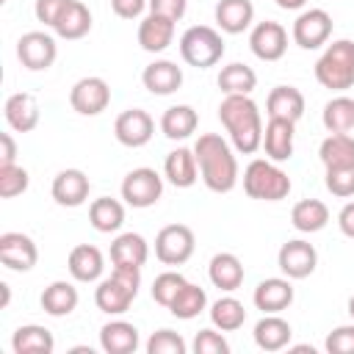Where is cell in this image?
I'll return each mask as SVG.
<instances>
[{
	"mask_svg": "<svg viewBox=\"0 0 354 354\" xmlns=\"http://www.w3.org/2000/svg\"><path fill=\"white\" fill-rule=\"evenodd\" d=\"M194 354H230V343L224 340L221 329H199L194 337Z\"/></svg>",
	"mask_w": 354,
	"mask_h": 354,
	"instance_id": "f6af8a7d",
	"label": "cell"
},
{
	"mask_svg": "<svg viewBox=\"0 0 354 354\" xmlns=\"http://www.w3.org/2000/svg\"><path fill=\"white\" fill-rule=\"evenodd\" d=\"M66 268L75 282H100V277L105 271V257L97 246L77 243L66 257Z\"/></svg>",
	"mask_w": 354,
	"mask_h": 354,
	"instance_id": "44dd1931",
	"label": "cell"
},
{
	"mask_svg": "<svg viewBox=\"0 0 354 354\" xmlns=\"http://www.w3.org/2000/svg\"><path fill=\"white\" fill-rule=\"evenodd\" d=\"M196 127H199V113L191 105H171L160 116V133L171 141H183L194 136Z\"/></svg>",
	"mask_w": 354,
	"mask_h": 354,
	"instance_id": "4dcf8cb0",
	"label": "cell"
},
{
	"mask_svg": "<svg viewBox=\"0 0 354 354\" xmlns=\"http://www.w3.org/2000/svg\"><path fill=\"white\" fill-rule=\"evenodd\" d=\"M141 337H138V329L136 324L130 321H108L102 329H100V346L105 354H133L138 348Z\"/></svg>",
	"mask_w": 354,
	"mask_h": 354,
	"instance_id": "484cf974",
	"label": "cell"
},
{
	"mask_svg": "<svg viewBox=\"0 0 354 354\" xmlns=\"http://www.w3.org/2000/svg\"><path fill=\"white\" fill-rule=\"evenodd\" d=\"M252 301L263 313H282L293 304V285L288 277H268V279L257 282Z\"/></svg>",
	"mask_w": 354,
	"mask_h": 354,
	"instance_id": "ac0fdd59",
	"label": "cell"
},
{
	"mask_svg": "<svg viewBox=\"0 0 354 354\" xmlns=\"http://www.w3.org/2000/svg\"><path fill=\"white\" fill-rule=\"evenodd\" d=\"M315 80L329 91H346L354 86V41H332L315 61Z\"/></svg>",
	"mask_w": 354,
	"mask_h": 354,
	"instance_id": "277c9868",
	"label": "cell"
},
{
	"mask_svg": "<svg viewBox=\"0 0 354 354\" xmlns=\"http://www.w3.org/2000/svg\"><path fill=\"white\" fill-rule=\"evenodd\" d=\"M196 249V238L194 230L185 224H166L158 235H155V257L163 266H183L191 260Z\"/></svg>",
	"mask_w": 354,
	"mask_h": 354,
	"instance_id": "52a82bcc",
	"label": "cell"
},
{
	"mask_svg": "<svg viewBox=\"0 0 354 354\" xmlns=\"http://www.w3.org/2000/svg\"><path fill=\"white\" fill-rule=\"evenodd\" d=\"M0 166H8V163H17V144L11 138V133H3L0 136Z\"/></svg>",
	"mask_w": 354,
	"mask_h": 354,
	"instance_id": "816d5d0a",
	"label": "cell"
},
{
	"mask_svg": "<svg viewBox=\"0 0 354 354\" xmlns=\"http://www.w3.org/2000/svg\"><path fill=\"white\" fill-rule=\"evenodd\" d=\"M147 6L149 0H111V11L122 19H138Z\"/></svg>",
	"mask_w": 354,
	"mask_h": 354,
	"instance_id": "681fc988",
	"label": "cell"
},
{
	"mask_svg": "<svg viewBox=\"0 0 354 354\" xmlns=\"http://www.w3.org/2000/svg\"><path fill=\"white\" fill-rule=\"evenodd\" d=\"M318 158L324 169L354 166V138L348 133H329L318 147Z\"/></svg>",
	"mask_w": 354,
	"mask_h": 354,
	"instance_id": "836d02e7",
	"label": "cell"
},
{
	"mask_svg": "<svg viewBox=\"0 0 354 354\" xmlns=\"http://www.w3.org/2000/svg\"><path fill=\"white\" fill-rule=\"evenodd\" d=\"M88 191H91V183H88L86 171H80V169L58 171L50 185V194L61 207H80L88 199Z\"/></svg>",
	"mask_w": 354,
	"mask_h": 354,
	"instance_id": "2e32d148",
	"label": "cell"
},
{
	"mask_svg": "<svg viewBox=\"0 0 354 354\" xmlns=\"http://www.w3.org/2000/svg\"><path fill=\"white\" fill-rule=\"evenodd\" d=\"M185 282H188V279H185L180 271H163V274H158L155 282H152V299H155L160 307H169L171 299L183 290Z\"/></svg>",
	"mask_w": 354,
	"mask_h": 354,
	"instance_id": "60d3db41",
	"label": "cell"
},
{
	"mask_svg": "<svg viewBox=\"0 0 354 354\" xmlns=\"http://www.w3.org/2000/svg\"><path fill=\"white\" fill-rule=\"evenodd\" d=\"M163 174L174 188H191L199 180V166H196L194 149H188V147L171 149L163 160Z\"/></svg>",
	"mask_w": 354,
	"mask_h": 354,
	"instance_id": "603a6c76",
	"label": "cell"
},
{
	"mask_svg": "<svg viewBox=\"0 0 354 354\" xmlns=\"http://www.w3.org/2000/svg\"><path fill=\"white\" fill-rule=\"evenodd\" d=\"M216 83L224 94H252L254 86H257V75H254L252 66H246L241 61H232V64L221 66Z\"/></svg>",
	"mask_w": 354,
	"mask_h": 354,
	"instance_id": "8d00e7d4",
	"label": "cell"
},
{
	"mask_svg": "<svg viewBox=\"0 0 354 354\" xmlns=\"http://www.w3.org/2000/svg\"><path fill=\"white\" fill-rule=\"evenodd\" d=\"M293 329L285 318H279V313H266L257 324H254V343L263 351H282L285 346H290Z\"/></svg>",
	"mask_w": 354,
	"mask_h": 354,
	"instance_id": "cb8c5ba5",
	"label": "cell"
},
{
	"mask_svg": "<svg viewBox=\"0 0 354 354\" xmlns=\"http://www.w3.org/2000/svg\"><path fill=\"white\" fill-rule=\"evenodd\" d=\"M39 301H41V310H44L47 315L64 318V315H72V313H75L80 296H77V288H75L72 282L55 279V282H50V285L41 290V299H39Z\"/></svg>",
	"mask_w": 354,
	"mask_h": 354,
	"instance_id": "f546056e",
	"label": "cell"
},
{
	"mask_svg": "<svg viewBox=\"0 0 354 354\" xmlns=\"http://www.w3.org/2000/svg\"><path fill=\"white\" fill-rule=\"evenodd\" d=\"M279 8H285V11H299V8H304V3L307 0H274Z\"/></svg>",
	"mask_w": 354,
	"mask_h": 354,
	"instance_id": "f5cc1de1",
	"label": "cell"
},
{
	"mask_svg": "<svg viewBox=\"0 0 354 354\" xmlns=\"http://www.w3.org/2000/svg\"><path fill=\"white\" fill-rule=\"evenodd\" d=\"M277 266L279 271L288 277V279H304L315 271L318 266V252L313 243L301 241V238H293V241H285L279 246V254H277Z\"/></svg>",
	"mask_w": 354,
	"mask_h": 354,
	"instance_id": "7c38bea8",
	"label": "cell"
},
{
	"mask_svg": "<svg viewBox=\"0 0 354 354\" xmlns=\"http://www.w3.org/2000/svg\"><path fill=\"white\" fill-rule=\"evenodd\" d=\"M185 351H188V343L183 340V335L171 329H158L147 340V354H185Z\"/></svg>",
	"mask_w": 354,
	"mask_h": 354,
	"instance_id": "7bdbcfd3",
	"label": "cell"
},
{
	"mask_svg": "<svg viewBox=\"0 0 354 354\" xmlns=\"http://www.w3.org/2000/svg\"><path fill=\"white\" fill-rule=\"evenodd\" d=\"M324 185H326V191H329L332 196H337V199H351V196H354V166L326 169Z\"/></svg>",
	"mask_w": 354,
	"mask_h": 354,
	"instance_id": "ee69618b",
	"label": "cell"
},
{
	"mask_svg": "<svg viewBox=\"0 0 354 354\" xmlns=\"http://www.w3.org/2000/svg\"><path fill=\"white\" fill-rule=\"evenodd\" d=\"M324 346H326L329 354H354V324L335 326L326 335V343Z\"/></svg>",
	"mask_w": 354,
	"mask_h": 354,
	"instance_id": "bcb514c9",
	"label": "cell"
},
{
	"mask_svg": "<svg viewBox=\"0 0 354 354\" xmlns=\"http://www.w3.org/2000/svg\"><path fill=\"white\" fill-rule=\"evenodd\" d=\"M53 30H55V36H61L66 41L83 39L91 30V11H88V6L80 3V0H69L64 6V11H61L58 22L53 25Z\"/></svg>",
	"mask_w": 354,
	"mask_h": 354,
	"instance_id": "f1b7e54d",
	"label": "cell"
},
{
	"mask_svg": "<svg viewBox=\"0 0 354 354\" xmlns=\"http://www.w3.org/2000/svg\"><path fill=\"white\" fill-rule=\"evenodd\" d=\"M210 321L216 329L221 332H235L243 326L246 321V307L235 299V296H221L218 301H213L210 307Z\"/></svg>",
	"mask_w": 354,
	"mask_h": 354,
	"instance_id": "f35d334b",
	"label": "cell"
},
{
	"mask_svg": "<svg viewBox=\"0 0 354 354\" xmlns=\"http://www.w3.org/2000/svg\"><path fill=\"white\" fill-rule=\"evenodd\" d=\"M293 127H296V122L268 116V122L263 127V149H266L268 160L285 163L293 158Z\"/></svg>",
	"mask_w": 354,
	"mask_h": 354,
	"instance_id": "e0dca14e",
	"label": "cell"
},
{
	"mask_svg": "<svg viewBox=\"0 0 354 354\" xmlns=\"http://www.w3.org/2000/svg\"><path fill=\"white\" fill-rule=\"evenodd\" d=\"M28 183H30V177H28V171L22 166H17V163L0 166V196L3 199H14V196L25 194Z\"/></svg>",
	"mask_w": 354,
	"mask_h": 354,
	"instance_id": "b9f144b4",
	"label": "cell"
},
{
	"mask_svg": "<svg viewBox=\"0 0 354 354\" xmlns=\"http://www.w3.org/2000/svg\"><path fill=\"white\" fill-rule=\"evenodd\" d=\"M348 315H351V321H354V293L348 296Z\"/></svg>",
	"mask_w": 354,
	"mask_h": 354,
	"instance_id": "11a10c76",
	"label": "cell"
},
{
	"mask_svg": "<svg viewBox=\"0 0 354 354\" xmlns=\"http://www.w3.org/2000/svg\"><path fill=\"white\" fill-rule=\"evenodd\" d=\"M0 293H3L0 307H8V299H11V288H8V282H0Z\"/></svg>",
	"mask_w": 354,
	"mask_h": 354,
	"instance_id": "db71d44e",
	"label": "cell"
},
{
	"mask_svg": "<svg viewBox=\"0 0 354 354\" xmlns=\"http://www.w3.org/2000/svg\"><path fill=\"white\" fill-rule=\"evenodd\" d=\"M17 58H19V64H22L25 69H30V72H44V69H50V66L55 64V58H58V44H55V39H53L50 33H44V30H28V33H22L19 41H17Z\"/></svg>",
	"mask_w": 354,
	"mask_h": 354,
	"instance_id": "9c48e42d",
	"label": "cell"
},
{
	"mask_svg": "<svg viewBox=\"0 0 354 354\" xmlns=\"http://www.w3.org/2000/svg\"><path fill=\"white\" fill-rule=\"evenodd\" d=\"M180 55L188 66L196 69L216 66L224 55V39L210 25H194L180 36Z\"/></svg>",
	"mask_w": 354,
	"mask_h": 354,
	"instance_id": "8992f818",
	"label": "cell"
},
{
	"mask_svg": "<svg viewBox=\"0 0 354 354\" xmlns=\"http://www.w3.org/2000/svg\"><path fill=\"white\" fill-rule=\"evenodd\" d=\"M69 105L80 116H97L111 105V86L97 75L80 77L69 91Z\"/></svg>",
	"mask_w": 354,
	"mask_h": 354,
	"instance_id": "8fae6325",
	"label": "cell"
},
{
	"mask_svg": "<svg viewBox=\"0 0 354 354\" xmlns=\"http://www.w3.org/2000/svg\"><path fill=\"white\" fill-rule=\"evenodd\" d=\"M337 227L346 238H354V202H346L337 213Z\"/></svg>",
	"mask_w": 354,
	"mask_h": 354,
	"instance_id": "f907efd6",
	"label": "cell"
},
{
	"mask_svg": "<svg viewBox=\"0 0 354 354\" xmlns=\"http://www.w3.org/2000/svg\"><path fill=\"white\" fill-rule=\"evenodd\" d=\"M3 116H6V124L14 130V133H30L36 130L39 124V102L33 94L28 91H17L6 100V108H3Z\"/></svg>",
	"mask_w": 354,
	"mask_h": 354,
	"instance_id": "ffe728a7",
	"label": "cell"
},
{
	"mask_svg": "<svg viewBox=\"0 0 354 354\" xmlns=\"http://www.w3.org/2000/svg\"><path fill=\"white\" fill-rule=\"evenodd\" d=\"M205 307H207V293H205V288H199V285H194V282H185L183 290L171 299V304H169L166 310H169L174 318H180V321H191V318H196Z\"/></svg>",
	"mask_w": 354,
	"mask_h": 354,
	"instance_id": "74e56055",
	"label": "cell"
},
{
	"mask_svg": "<svg viewBox=\"0 0 354 354\" xmlns=\"http://www.w3.org/2000/svg\"><path fill=\"white\" fill-rule=\"evenodd\" d=\"M66 3L69 0H36L33 3V14H36L39 22H44V25L53 28L58 22V17H61V11H64Z\"/></svg>",
	"mask_w": 354,
	"mask_h": 354,
	"instance_id": "7dc6e473",
	"label": "cell"
},
{
	"mask_svg": "<svg viewBox=\"0 0 354 354\" xmlns=\"http://www.w3.org/2000/svg\"><path fill=\"white\" fill-rule=\"evenodd\" d=\"M266 111L271 119L299 122L304 116V94L296 86H274L266 100Z\"/></svg>",
	"mask_w": 354,
	"mask_h": 354,
	"instance_id": "d4e9b609",
	"label": "cell"
},
{
	"mask_svg": "<svg viewBox=\"0 0 354 354\" xmlns=\"http://www.w3.org/2000/svg\"><path fill=\"white\" fill-rule=\"evenodd\" d=\"M149 11L180 22L185 17V11H188V0H149Z\"/></svg>",
	"mask_w": 354,
	"mask_h": 354,
	"instance_id": "c3c4849f",
	"label": "cell"
},
{
	"mask_svg": "<svg viewBox=\"0 0 354 354\" xmlns=\"http://www.w3.org/2000/svg\"><path fill=\"white\" fill-rule=\"evenodd\" d=\"M160 196H163V177L155 169L138 166V169L124 174V180H122V199L130 207H152Z\"/></svg>",
	"mask_w": 354,
	"mask_h": 354,
	"instance_id": "ba28073f",
	"label": "cell"
},
{
	"mask_svg": "<svg viewBox=\"0 0 354 354\" xmlns=\"http://www.w3.org/2000/svg\"><path fill=\"white\" fill-rule=\"evenodd\" d=\"M202 183L213 194H230L238 185V160L230 144L218 133H202L194 144Z\"/></svg>",
	"mask_w": 354,
	"mask_h": 354,
	"instance_id": "7a4b0ae2",
	"label": "cell"
},
{
	"mask_svg": "<svg viewBox=\"0 0 354 354\" xmlns=\"http://www.w3.org/2000/svg\"><path fill=\"white\" fill-rule=\"evenodd\" d=\"M88 221L97 232H116L124 224V205L111 196H100L88 205Z\"/></svg>",
	"mask_w": 354,
	"mask_h": 354,
	"instance_id": "d590c367",
	"label": "cell"
},
{
	"mask_svg": "<svg viewBox=\"0 0 354 354\" xmlns=\"http://www.w3.org/2000/svg\"><path fill=\"white\" fill-rule=\"evenodd\" d=\"M321 122L329 133H348L354 127V100L351 97H332L326 105H324V113H321Z\"/></svg>",
	"mask_w": 354,
	"mask_h": 354,
	"instance_id": "ab89813d",
	"label": "cell"
},
{
	"mask_svg": "<svg viewBox=\"0 0 354 354\" xmlns=\"http://www.w3.org/2000/svg\"><path fill=\"white\" fill-rule=\"evenodd\" d=\"M39 260V249L25 232H3L0 235V263L11 271H30Z\"/></svg>",
	"mask_w": 354,
	"mask_h": 354,
	"instance_id": "9a60e30c",
	"label": "cell"
},
{
	"mask_svg": "<svg viewBox=\"0 0 354 354\" xmlns=\"http://www.w3.org/2000/svg\"><path fill=\"white\" fill-rule=\"evenodd\" d=\"M207 277L218 290L232 293V290H238L243 285L246 271H243V263L232 252H218V254H213V260L207 266Z\"/></svg>",
	"mask_w": 354,
	"mask_h": 354,
	"instance_id": "4316f807",
	"label": "cell"
},
{
	"mask_svg": "<svg viewBox=\"0 0 354 354\" xmlns=\"http://www.w3.org/2000/svg\"><path fill=\"white\" fill-rule=\"evenodd\" d=\"M11 348H14V354H50L55 348V340H53V332L47 326L25 324L14 332Z\"/></svg>",
	"mask_w": 354,
	"mask_h": 354,
	"instance_id": "d6a6232c",
	"label": "cell"
},
{
	"mask_svg": "<svg viewBox=\"0 0 354 354\" xmlns=\"http://www.w3.org/2000/svg\"><path fill=\"white\" fill-rule=\"evenodd\" d=\"M243 191L252 199L279 202L290 194V177L279 169V163H274L268 158H254L243 169Z\"/></svg>",
	"mask_w": 354,
	"mask_h": 354,
	"instance_id": "5b68a950",
	"label": "cell"
},
{
	"mask_svg": "<svg viewBox=\"0 0 354 354\" xmlns=\"http://www.w3.org/2000/svg\"><path fill=\"white\" fill-rule=\"evenodd\" d=\"M213 17H216V25L224 33L235 36V33H243L252 25L254 6H252V0H218Z\"/></svg>",
	"mask_w": 354,
	"mask_h": 354,
	"instance_id": "83f0119b",
	"label": "cell"
},
{
	"mask_svg": "<svg viewBox=\"0 0 354 354\" xmlns=\"http://www.w3.org/2000/svg\"><path fill=\"white\" fill-rule=\"evenodd\" d=\"M141 83L149 94H158V97H166V94H174L180 86H183V69L174 64V61H152L144 66L141 72Z\"/></svg>",
	"mask_w": 354,
	"mask_h": 354,
	"instance_id": "d6986e66",
	"label": "cell"
},
{
	"mask_svg": "<svg viewBox=\"0 0 354 354\" xmlns=\"http://www.w3.org/2000/svg\"><path fill=\"white\" fill-rule=\"evenodd\" d=\"M290 36L301 50H318L332 36V17L324 8H307L296 17Z\"/></svg>",
	"mask_w": 354,
	"mask_h": 354,
	"instance_id": "30bf717a",
	"label": "cell"
},
{
	"mask_svg": "<svg viewBox=\"0 0 354 354\" xmlns=\"http://www.w3.org/2000/svg\"><path fill=\"white\" fill-rule=\"evenodd\" d=\"M249 47L260 61H279L288 50V30L274 19L257 22L249 33Z\"/></svg>",
	"mask_w": 354,
	"mask_h": 354,
	"instance_id": "5bb4252c",
	"label": "cell"
},
{
	"mask_svg": "<svg viewBox=\"0 0 354 354\" xmlns=\"http://www.w3.org/2000/svg\"><path fill=\"white\" fill-rule=\"evenodd\" d=\"M174 41V19L163 14H147L138 22V44L147 53H163Z\"/></svg>",
	"mask_w": 354,
	"mask_h": 354,
	"instance_id": "7402d4cb",
	"label": "cell"
},
{
	"mask_svg": "<svg viewBox=\"0 0 354 354\" xmlns=\"http://www.w3.org/2000/svg\"><path fill=\"white\" fill-rule=\"evenodd\" d=\"M290 224L299 232H321L329 224V207L321 199H301L290 210Z\"/></svg>",
	"mask_w": 354,
	"mask_h": 354,
	"instance_id": "e575fe53",
	"label": "cell"
},
{
	"mask_svg": "<svg viewBox=\"0 0 354 354\" xmlns=\"http://www.w3.org/2000/svg\"><path fill=\"white\" fill-rule=\"evenodd\" d=\"M149 257V243L138 232H122L111 243V263L113 266H144Z\"/></svg>",
	"mask_w": 354,
	"mask_h": 354,
	"instance_id": "1f68e13d",
	"label": "cell"
},
{
	"mask_svg": "<svg viewBox=\"0 0 354 354\" xmlns=\"http://www.w3.org/2000/svg\"><path fill=\"white\" fill-rule=\"evenodd\" d=\"M218 119L241 155H252L263 147V116L249 94H227L218 105Z\"/></svg>",
	"mask_w": 354,
	"mask_h": 354,
	"instance_id": "6da1fadb",
	"label": "cell"
},
{
	"mask_svg": "<svg viewBox=\"0 0 354 354\" xmlns=\"http://www.w3.org/2000/svg\"><path fill=\"white\" fill-rule=\"evenodd\" d=\"M141 288V268L138 266H113L111 277L100 279L94 288V304L97 310L108 315H122L130 310L133 299Z\"/></svg>",
	"mask_w": 354,
	"mask_h": 354,
	"instance_id": "3957f363",
	"label": "cell"
},
{
	"mask_svg": "<svg viewBox=\"0 0 354 354\" xmlns=\"http://www.w3.org/2000/svg\"><path fill=\"white\" fill-rule=\"evenodd\" d=\"M152 133H155V119L147 111H141V108H127L113 122L116 141L122 147H130V149H138V147L149 144Z\"/></svg>",
	"mask_w": 354,
	"mask_h": 354,
	"instance_id": "4fadbf2b",
	"label": "cell"
}]
</instances>
